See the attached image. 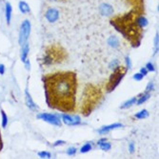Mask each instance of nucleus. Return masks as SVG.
<instances>
[{
    "instance_id": "1",
    "label": "nucleus",
    "mask_w": 159,
    "mask_h": 159,
    "mask_svg": "<svg viewBox=\"0 0 159 159\" xmlns=\"http://www.w3.org/2000/svg\"><path fill=\"white\" fill-rule=\"evenodd\" d=\"M46 101L50 108L64 112L75 109L77 77L73 71H59L43 78Z\"/></svg>"
},
{
    "instance_id": "2",
    "label": "nucleus",
    "mask_w": 159,
    "mask_h": 159,
    "mask_svg": "<svg viewBox=\"0 0 159 159\" xmlns=\"http://www.w3.org/2000/svg\"><path fill=\"white\" fill-rule=\"evenodd\" d=\"M139 14L135 11L131 10L127 13L116 16L111 19V24L118 31L132 47H138L142 38V27L138 23Z\"/></svg>"
},
{
    "instance_id": "3",
    "label": "nucleus",
    "mask_w": 159,
    "mask_h": 159,
    "mask_svg": "<svg viewBox=\"0 0 159 159\" xmlns=\"http://www.w3.org/2000/svg\"><path fill=\"white\" fill-rule=\"evenodd\" d=\"M102 97L101 90L96 86L88 85L83 93L82 99V113L85 116H88L93 109L99 103Z\"/></svg>"
},
{
    "instance_id": "4",
    "label": "nucleus",
    "mask_w": 159,
    "mask_h": 159,
    "mask_svg": "<svg viewBox=\"0 0 159 159\" xmlns=\"http://www.w3.org/2000/svg\"><path fill=\"white\" fill-rule=\"evenodd\" d=\"M67 54L65 50L59 45H52L48 47L43 56L44 65H52V64L61 63L66 59Z\"/></svg>"
},
{
    "instance_id": "5",
    "label": "nucleus",
    "mask_w": 159,
    "mask_h": 159,
    "mask_svg": "<svg viewBox=\"0 0 159 159\" xmlns=\"http://www.w3.org/2000/svg\"><path fill=\"white\" fill-rule=\"evenodd\" d=\"M126 71H127V69L125 67L117 66L115 68L114 71H113V73H112L111 77H110V80L107 84V87H106L108 93L112 92V90L116 88L117 85L119 84L120 81L122 80V78L124 77Z\"/></svg>"
},
{
    "instance_id": "6",
    "label": "nucleus",
    "mask_w": 159,
    "mask_h": 159,
    "mask_svg": "<svg viewBox=\"0 0 159 159\" xmlns=\"http://www.w3.org/2000/svg\"><path fill=\"white\" fill-rule=\"evenodd\" d=\"M30 33H31V23H30V21L28 19H26L23 21V23L21 25L20 33H19V44L21 45V47L26 43H28Z\"/></svg>"
},
{
    "instance_id": "7",
    "label": "nucleus",
    "mask_w": 159,
    "mask_h": 159,
    "mask_svg": "<svg viewBox=\"0 0 159 159\" xmlns=\"http://www.w3.org/2000/svg\"><path fill=\"white\" fill-rule=\"evenodd\" d=\"M37 118L43 119L44 121H46V122L55 125V126H58V127L61 126V121L54 114H51V113H40V114L37 115Z\"/></svg>"
},
{
    "instance_id": "8",
    "label": "nucleus",
    "mask_w": 159,
    "mask_h": 159,
    "mask_svg": "<svg viewBox=\"0 0 159 159\" xmlns=\"http://www.w3.org/2000/svg\"><path fill=\"white\" fill-rule=\"evenodd\" d=\"M125 2L130 5L132 10L139 14L144 13V0H125Z\"/></svg>"
},
{
    "instance_id": "9",
    "label": "nucleus",
    "mask_w": 159,
    "mask_h": 159,
    "mask_svg": "<svg viewBox=\"0 0 159 159\" xmlns=\"http://www.w3.org/2000/svg\"><path fill=\"white\" fill-rule=\"evenodd\" d=\"M63 122L69 126H75V125L80 124V117L79 116H73L69 114H63L62 115Z\"/></svg>"
},
{
    "instance_id": "10",
    "label": "nucleus",
    "mask_w": 159,
    "mask_h": 159,
    "mask_svg": "<svg viewBox=\"0 0 159 159\" xmlns=\"http://www.w3.org/2000/svg\"><path fill=\"white\" fill-rule=\"evenodd\" d=\"M59 17V12L55 9H49L46 13V18L50 22H55Z\"/></svg>"
},
{
    "instance_id": "11",
    "label": "nucleus",
    "mask_w": 159,
    "mask_h": 159,
    "mask_svg": "<svg viewBox=\"0 0 159 159\" xmlns=\"http://www.w3.org/2000/svg\"><path fill=\"white\" fill-rule=\"evenodd\" d=\"M25 100H26V105L28 106V108L33 110V111H37V110H38V107H37V106L35 104V102L33 101L32 97L28 92V90H26V92H25Z\"/></svg>"
},
{
    "instance_id": "12",
    "label": "nucleus",
    "mask_w": 159,
    "mask_h": 159,
    "mask_svg": "<svg viewBox=\"0 0 159 159\" xmlns=\"http://www.w3.org/2000/svg\"><path fill=\"white\" fill-rule=\"evenodd\" d=\"M100 13L103 14V16H111V14L113 13V9L111 5L109 4H102L100 6Z\"/></svg>"
},
{
    "instance_id": "13",
    "label": "nucleus",
    "mask_w": 159,
    "mask_h": 159,
    "mask_svg": "<svg viewBox=\"0 0 159 159\" xmlns=\"http://www.w3.org/2000/svg\"><path fill=\"white\" fill-rule=\"evenodd\" d=\"M119 127H122V124H120V123L112 124V125H109V126L102 127L100 130H98V132L101 134H105V132H108L109 131L113 130V129H116V128H119Z\"/></svg>"
},
{
    "instance_id": "14",
    "label": "nucleus",
    "mask_w": 159,
    "mask_h": 159,
    "mask_svg": "<svg viewBox=\"0 0 159 159\" xmlns=\"http://www.w3.org/2000/svg\"><path fill=\"white\" fill-rule=\"evenodd\" d=\"M12 13H13V8L9 2L6 3L5 5V17H6V21L7 23L10 24L11 23V18H12Z\"/></svg>"
},
{
    "instance_id": "15",
    "label": "nucleus",
    "mask_w": 159,
    "mask_h": 159,
    "mask_svg": "<svg viewBox=\"0 0 159 159\" xmlns=\"http://www.w3.org/2000/svg\"><path fill=\"white\" fill-rule=\"evenodd\" d=\"M28 52H29V44H28V43H26L25 45H23V46H22L21 60H22L23 62H26V60H27Z\"/></svg>"
},
{
    "instance_id": "16",
    "label": "nucleus",
    "mask_w": 159,
    "mask_h": 159,
    "mask_svg": "<svg viewBox=\"0 0 159 159\" xmlns=\"http://www.w3.org/2000/svg\"><path fill=\"white\" fill-rule=\"evenodd\" d=\"M106 139H101L99 142H98V145H99L100 149L101 150H104V151H108L111 149V144L108 143V142H105Z\"/></svg>"
},
{
    "instance_id": "17",
    "label": "nucleus",
    "mask_w": 159,
    "mask_h": 159,
    "mask_svg": "<svg viewBox=\"0 0 159 159\" xmlns=\"http://www.w3.org/2000/svg\"><path fill=\"white\" fill-rule=\"evenodd\" d=\"M19 10L21 11L22 13H27L30 12V7L26 2L20 1L19 2Z\"/></svg>"
},
{
    "instance_id": "18",
    "label": "nucleus",
    "mask_w": 159,
    "mask_h": 159,
    "mask_svg": "<svg viewBox=\"0 0 159 159\" xmlns=\"http://www.w3.org/2000/svg\"><path fill=\"white\" fill-rule=\"evenodd\" d=\"M108 43H109L110 46H112L113 48H116L117 46H118V39H117L115 36H112L109 38Z\"/></svg>"
},
{
    "instance_id": "19",
    "label": "nucleus",
    "mask_w": 159,
    "mask_h": 159,
    "mask_svg": "<svg viewBox=\"0 0 159 159\" xmlns=\"http://www.w3.org/2000/svg\"><path fill=\"white\" fill-rule=\"evenodd\" d=\"M136 102V98L134 97V98H131V99H130L129 101H127V102H125V103L121 106V109H127V108H130L131 106H132L134 103Z\"/></svg>"
},
{
    "instance_id": "20",
    "label": "nucleus",
    "mask_w": 159,
    "mask_h": 159,
    "mask_svg": "<svg viewBox=\"0 0 159 159\" xmlns=\"http://www.w3.org/2000/svg\"><path fill=\"white\" fill-rule=\"evenodd\" d=\"M148 116H149V112H148L146 110H143V111L139 112L138 113H136V114H135V117H136V118H138V119H144Z\"/></svg>"
},
{
    "instance_id": "21",
    "label": "nucleus",
    "mask_w": 159,
    "mask_h": 159,
    "mask_svg": "<svg viewBox=\"0 0 159 159\" xmlns=\"http://www.w3.org/2000/svg\"><path fill=\"white\" fill-rule=\"evenodd\" d=\"M150 93H147L146 92V93L145 94H143V96H141L140 97V99L137 101V105H140V104H142V103H144V102H145L146 100H148L150 98Z\"/></svg>"
},
{
    "instance_id": "22",
    "label": "nucleus",
    "mask_w": 159,
    "mask_h": 159,
    "mask_svg": "<svg viewBox=\"0 0 159 159\" xmlns=\"http://www.w3.org/2000/svg\"><path fill=\"white\" fill-rule=\"evenodd\" d=\"M1 114H2V127L5 128L7 126V124H8V118H7L6 113L3 110L1 111Z\"/></svg>"
},
{
    "instance_id": "23",
    "label": "nucleus",
    "mask_w": 159,
    "mask_h": 159,
    "mask_svg": "<svg viewBox=\"0 0 159 159\" xmlns=\"http://www.w3.org/2000/svg\"><path fill=\"white\" fill-rule=\"evenodd\" d=\"M90 149H92V146H90V144L87 143V144H85V145L81 148V150H80V151H81V153H87V151H89Z\"/></svg>"
},
{
    "instance_id": "24",
    "label": "nucleus",
    "mask_w": 159,
    "mask_h": 159,
    "mask_svg": "<svg viewBox=\"0 0 159 159\" xmlns=\"http://www.w3.org/2000/svg\"><path fill=\"white\" fill-rule=\"evenodd\" d=\"M38 155L42 158H51V153H47V151H40L38 153Z\"/></svg>"
},
{
    "instance_id": "25",
    "label": "nucleus",
    "mask_w": 159,
    "mask_h": 159,
    "mask_svg": "<svg viewBox=\"0 0 159 159\" xmlns=\"http://www.w3.org/2000/svg\"><path fill=\"white\" fill-rule=\"evenodd\" d=\"M143 77H144V75H143L142 73H135V74L134 75V78L135 79L136 81H140V80H142Z\"/></svg>"
},
{
    "instance_id": "26",
    "label": "nucleus",
    "mask_w": 159,
    "mask_h": 159,
    "mask_svg": "<svg viewBox=\"0 0 159 159\" xmlns=\"http://www.w3.org/2000/svg\"><path fill=\"white\" fill-rule=\"evenodd\" d=\"M117 66H119L118 60H114V61H112V62L111 63V65H110V68H111V69H113V70H114Z\"/></svg>"
},
{
    "instance_id": "27",
    "label": "nucleus",
    "mask_w": 159,
    "mask_h": 159,
    "mask_svg": "<svg viewBox=\"0 0 159 159\" xmlns=\"http://www.w3.org/2000/svg\"><path fill=\"white\" fill-rule=\"evenodd\" d=\"M75 153H76V149H75V148H70V149L67 151V153L69 155H73Z\"/></svg>"
},
{
    "instance_id": "28",
    "label": "nucleus",
    "mask_w": 159,
    "mask_h": 159,
    "mask_svg": "<svg viewBox=\"0 0 159 159\" xmlns=\"http://www.w3.org/2000/svg\"><path fill=\"white\" fill-rule=\"evenodd\" d=\"M147 71H154V67L153 66L151 63H148L147 64Z\"/></svg>"
},
{
    "instance_id": "29",
    "label": "nucleus",
    "mask_w": 159,
    "mask_h": 159,
    "mask_svg": "<svg viewBox=\"0 0 159 159\" xmlns=\"http://www.w3.org/2000/svg\"><path fill=\"white\" fill-rule=\"evenodd\" d=\"M153 82L149 83V85H148V87H147V90H146V92L149 93V90H153Z\"/></svg>"
},
{
    "instance_id": "30",
    "label": "nucleus",
    "mask_w": 159,
    "mask_h": 159,
    "mask_svg": "<svg viewBox=\"0 0 159 159\" xmlns=\"http://www.w3.org/2000/svg\"><path fill=\"white\" fill-rule=\"evenodd\" d=\"M5 73V66L3 64H0V74H4Z\"/></svg>"
},
{
    "instance_id": "31",
    "label": "nucleus",
    "mask_w": 159,
    "mask_h": 159,
    "mask_svg": "<svg viewBox=\"0 0 159 159\" xmlns=\"http://www.w3.org/2000/svg\"><path fill=\"white\" fill-rule=\"evenodd\" d=\"M147 73H148V71H147V69H145V68H142V69L140 70V73H142L143 75H146Z\"/></svg>"
},
{
    "instance_id": "32",
    "label": "nucleus",
    "mask_w": 159,
    "mask_h": 159,
    "mask_svg": "<svg viewBox=\"0 0 159 159\" xmlns=\"http://www.w3.org/2000/svg\"><path fill=\"white\" fill-rule=\"evenodd\" d=\"M65 143L64 141H62V140H59V141H56L54 143V146H60V145H63V144Z\"/></svg>"
},
{
    "instance_id": "33",
    "label": "nucleus",
    "mask_w": 159,
    "mask_h": 159,
    "mask_svg": "<svg viewBox=\"0 0 159 159\" xmlns=\"http://www.w3.org/2000/svg\"><path fill=\"white\" fill-rule=\"evenodd\" d=\"M126 63H127L128 68L130 69V68H131V60H130V58H129V57H126Z\"/></svg>"
},
{
    "instance_id": "34",
    "label": "nucleus",
    "mask_w": 159,
    "mask_h": 159,
    "mask_svg": "<svg viewBox=\"0 0 159 159\" xmlns=\"http://www.w3.org/2000/svg\"><path fill=\"white\" fill-rule=\"evenodd\" d=\"M134 143H131L130 144V151L131 153H134Z\"/></svg>"
},
{
    "instance_id": "35",
    "label": "nucleus",
    "mask_w": 159,
    "mask_h": 159,
    "mask_svg": "<svg viewBox=\"0 0 159 159\" xmlns=\"http://www.w3.org/2000/svg\"><path fill=\"white\" fill-rule=\"evenodd\" d=\"M2 149V140H1V135H0V150Z\"/></svg>"
},
{
    "instance_id": "36",
    "label": "nucleus",
    "mask_w": 159,
    "mask_h": 159,
    "mask_svg": "<svg viewBox=\"0 0 159 159\" xmlns=\"http://www.w3.org/2000/svg\"><path fill=\"white\" fill-rule=\"evenodd\" d=\"M56 1H65V0H56Z\"/></svg>"
}]
</instances>
